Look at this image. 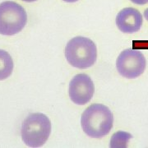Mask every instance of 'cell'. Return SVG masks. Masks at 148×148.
I'll use <instances>...</instances> for the list:
<instances>
[{
	"label": "cell",
	"instance_id": "1",
	"mask_svg": "<svg viewBox=\"0 0 148 148\" xmlns=\"http://www.w3.org/2000/svg\"><path fill=\"white\" fill-rule=\"evenodd\" d=\"M82 127L90 138H102L110 132L114 123L111 110L102 104H93L82 115Z\"/></svg>",
	"mask_w": 148,
	"mask_h": 148
},
{
	"label": "cell",
	"instance_id": "2",
	"mask_svg": "<svg viewBox=\"0 0 148 148\" xmlns=\"http://www.w3.org/2000/svg\"><path fill=\"white\" fill-rule=\"evenodd\" d=\"M51 132V122L41 113L31 114L22 123L21 129L23 143L29 147H40Z\"/></svg>",
	"mask_w": 148,
	"mask_h": 148
},
{
	"label": "cell",
	"instance_id": "3",
	"mask_svg": "<svg viewBox=\"0 0 148 148\" xmlns=\"http://www.w3.org/2000/svg\"><path fill=\"white\" fill-rule=\"evenodd\" d=\"M65 57L70 65L80 69H88L97 58L95 44L89 38L77 36L70 40L65 48Z\"/></svg>",
	"mask_w": 148,
	"mask_h": 148
},
{
	"label": "cell",
	"instance_id": "4",
	"mask_svg": "<svg viewBox=\"0 0 148 148\" xmlns=\"http://www.w3.org/2000/svg\"><path fill=\"white\" fill-rule=\"evenodd\" d=\"M27 14L24 8L12 1L0 3V34L13 36L27 25Z\"/></svg>",
	"mask_w": 148,
	"mask_h": 148
},
{
	"label": "cell",
	"instance_id": "5",
	"mask_svg": "<svg viewBox=\"0 0 148 148\" xmlns=\"http://www.w3.org/2000/svg\"><path fill=\"white\" fill-rule=\"evenodd\" d=\"M147 65L146 58L141 51L136 49H124L116 61V68L122 77L134 79L144 73Z\"/></svg>",
	"mask_w": 148,
	"mask_h": 148
},
{
	"label": "cell",
	"instance_id": "6",
	"mask_svg": "<svg viewBox=\"0 0 148 148\" xmlns=\"http://www.w3.org/2000/svg\"><path fill=\"white\" fill-rule=\"evenodd\" d=\"M95 85L86 74H77L71 80L69 86V95L76 105L84 106L92 99Z\"/></svg>",
	"mask_w": 148,
	"mask_h": 148
},
{
	"label": "cell",
	"instance_id": "7",
	"mask_svg": "<svg viewBox=\"0 0 148 148\" xmlns=\"http://www.w3.org/2000/svg\"><path fill=\"white\" fill-rule=\"evenodd\" d=\"M116 25L123 33L132 34L138 32L143 25L142 13L136 8H125L118 13Z\"/></svg>",
	"mask_w": 148,
	"mask_h": 148
},
{
	"label": "cell",
	"instance_id": "8",
	"mask_svg": "<svg viewBox=\"0 0 148 148\" xmlns=\"http://www.w3.org/2000/svg\"><path fill=\"white\" fill-rule=\"evenodd\" d=\"M13 71V60L7 51L0 49V81L9 77Z\"/></svg>",
	"mask_w": 148,
	"mask_h": 148
},
{
	"label": "cell",
	"instance_id": "9",
	"mask_svg": "<svg viewBox=\"0 0 148 148\" xmlns=\"http://www.w3.org/2000/svg\"><path fill=\"white\" fill-rule=\"evenodd\" d=\"M132 138V136L129 133L123 132H119L116 134L113 135L111 139V147H125L127 146V142Z\"/></svg>",
	"mask_w": 148,
	"mask_h": 148
},
{
	"label": "cell",
	"instance_id": "10",
	"mask_svg": "<svg viewBox=\"0 0 148 148\" xmlns=\"http://www.w3.org/2000/svg\"><path fill=\"white\" fill-rule=\"evenodd\" d=\"M132 49H148V41H132Z\"/></svg>",
	"mask_w": 148,
	"mask_h": 148
},
{
	"label": "cell",
	"instance_id": "11",
	"mask_svg": "<svg viewBox=\"0 0 148 148\" xmlns=\"http://www.w3.org/2000/svg\"><path fill=\"white\" fill-rule=\"evenodd\" d=\"M130 1L138 5H144L148 3V0H130Z\"/></svg>",
	"mask_w": 148,
	"mask_h": 148
},
{
	"label": "cell",
	"instance_id": "12",
	"mask_svg": "<svg viewBox=\"0 0 148 148\" xmlns=\"http://www.w3.org/2000/svg\"><path fill=\"white\" fill-rule=\"evenodd\" d=\"M144 16H145V18L148 21V8H147L145 10V12H144Z\"/></svg>",
	"mask_w": 148,
	"mask_h": 148
},
{
	"label": "cell",
	"instance_id": "13",
	"mask_svg": "<svg viewBox=\"0 0 148 148\" xmlns=\"http://www.w3.org/2000/svg\"><path fill=\"white\" fill-rule=\"evenodd\" d=\"M64 2H67V3H75V2H77V1H78V0H63Z\"/></svg>",
	"mask_w": 148,
	"mask_h": 148
},
{
	"label": "cell",
	"instance_id": "14",
	"mask_svg": "<svg viewBox=\"0 0 148 148\" xmlns=\"http://www.w3.org/2000/svg\"><path fill=\"white\" fill-rule=\"evenodd\" d=\"M22 1H25V2H27V3H31V2H35L36 0H22Z\"/></svg>",
	"mask_w": 148,
	"mask_h": 148
}]
</instances>
